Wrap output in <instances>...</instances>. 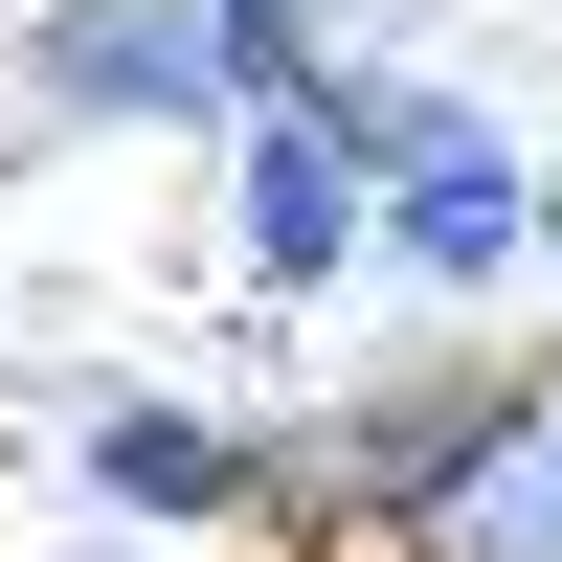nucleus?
<instances>
[{"label":"nucleus","instance_id":"7","mask_svg":"<svg viewBox=\"0 0 562 562\" xmlns=\"http://www.w3.org/2000/svg\"><path fill=\"white\" fill-rule=\"evenodd\" d=\"M203 23H225V68H248V90H293L315 45H338V0H203Z\"/></svg>","mask_w":562,"mask_h":562},{"label":"nucleus","instance_id":"6","mask_svg":"<svg viewBox=\"0 0 562 562\" xmlns=\"http://www.w3.org/2000/svg\"><path fill=\"white\" fill-rule=\"evenodd\" d=\"M495 383H518V360H428V383H383V405H338V450H315V495H338V518H428V473H450V450H473V405Z\"/></svg>","mask_w":562,"mask_h":562},{"label":"nucleus","instance_id":"8","mask_svg":"<svg viewBox=\"0 0 562 562\" xmlns=\"http://www.w3.org/2000/svg\"><path fill=\"white\" fill-rule=\"evenodd\" d=\"M540 270H562V248H540Z\"/></svg>","mask_w":562,"mask_h":562},{"label":"nucleus","instance_id":"3","mask_svg":"<svg viewBox=\"0 0 562 562\" xmlns=\"http://www.w3.org/2000/svg\"><path fill=\"white\" fill-rule=\"evenodd\" d=\"M540 248H562V203H540V158H518L495 113H450L428 158H383V270H405V293L495 315V293H518Z\"/></svg>","mask_w":562,"mask_h":562},{"label":"nucleus","instance_id":"1","mask_svg":"<svg viewBox=\"0 0 562 562\" xmlns=\"http://www.w3.org/2000/svg\"><path fill=\"white\" fill-rule=\"evenodd\" d=\"M225 248H248V293H338L360 248H383V158L338 135V90H248L225 113Z\"/></svg>","mask_w":562,"mask_h":562},{"label":"nucleus","instance_id":"4","mask_svg":"<svg viewBox=\"0 0 562 562\" xmlns=\"http://www.w3.org/2000/svg\"><path fill=\"white\" fill-rule=\"evenodd\" d=\"M68 473H90V518L203 540V518H270V495H293V450H270V428H225V405H180V383H113V405L68 428Z\"/></svg>","mask_w":562,"mask_h":562},{"label":"nucleus","instance_id":"2","mask_svg":"<svg viewBox=\"0 0 562 562\" xmlns=\"http://www.w3.org/2000/svg\"><path fill=\"white\" fill-rule=\"evenodd\" d=\"M23 90H45V113H113V135H225V113H248V68H225V23H203V0H45V23H23Z\"/></svg>","mask_w":562,"mask_h":562},{"label":"nucleus","instance_id":"5","mask_svg":"<svg viewBox=\"0 0 562 562\" xmlns=\"http://www.w3.org/2000/svg\"><path fill=\"white\" fill-rule=\"evenodd\" d=\"M405 562H562V383H495L473 405V450L428 473Z\"/></svg>","mask_w":562,"mask_h":562}]
</instances>
